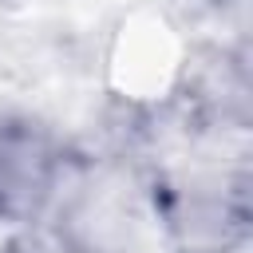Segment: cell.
<instances>
[{
  "instance_id": "obj_1",
  "label": "cell",
  "mask_w": 253,
  "mask_h": 253,
  "mask_svg": "<svg viewBox=\"0 0 253 253\" xmlns=\"http://www.w3.org/2000/svg\"><path fill=\"white\" fill-rule=\"evenodd\" d=\"M71 174L63 138L32 115H0V221L36 225Z\"/></svg>"
},
{
  "instance_id": "obj_2",
  "label": "cell",
  "mask_w": 253,
  "mask_h": 253,
  "mask_svg": "<svg viewBox=\"0 0 253 253\" xmlns=\"http://www.w3.org/2000/svg\"><path fill=\"white\" fill-rule=\"evenodd\" d=\"M158 217L178 253H237L249 241L245 174L233 182H182L162 186Z\"/></svg>"
},
{
  "instance_id": "obj_3",
  "label": "cell",
  "mask_w": 253,
  "mask_h": 253,
  "mask_svg": "<svg viewBox=\"0 0 253 253\" xmlns=\"http://www.w3.org/2000/svg\"><path fill=\"white\" fill-rule=\"evenodd\" d=\"M20 253H103V249H95V245H87V241H79L71 233H43V229H36V233H28L20 241Z\"/></svg>"
}]
</instances>
